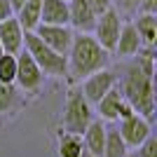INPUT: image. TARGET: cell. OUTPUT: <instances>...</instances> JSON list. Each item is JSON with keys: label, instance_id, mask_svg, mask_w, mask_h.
I'll return each mask as SVG.
<instances>
[{"label": "cell", "instance_id": "6da1fadb", "mask_svg": "<svg viewBox=\"0 0 157 157\" xmlns=\"http://www.w3.org/2000/svg\"><path fill=\"white\" fill-rule=\"evenodd\" d=\"M108 59H110V52H105L98 45L92 33H75L68 56H66L68 61L66 75H71V80H85L87 75L108 68Z\"/></svg>", "mask_w": 157, "mask_h": 157}, {"label": "cell", "instance_id": "7a4b0ae2", "mask_svg": "<svg viewBox=\"0 0 157 157\" xmlns=\"http://www.w3.org/2000/svg\"><path fill=\"white\" fill-rule=\"evenodd\" d=\"M117 87L124 101H129V105L134 108V113L152 120V113H155V80H152V75H145L136 66V61H131L124 68L122 78H117Z\"/></svg>", "mask_w": 157, "mask_h": 157}, {"label": "cell", "instance_id": "3957f363", "mask_svg": "<svg viewBox=\"0 0 157 157\" xmlns=\"http://www.w3.org/2000/svg\"><path fill=\"white\" fill-rule=\"evenodd\" d=\"M24 49L31 54V59L38 63V68L42 71V75H52V78H63L68 71V61L66 56L56 54L54 49L42 42L33 31L24 33Z\"/></svg>", "mask_w": 157, "mask_h": 157}, {"label": "cell", "instance_id": "277c9868", "mask_svg": "<svg viewBox=\"0 0 157 157\" xmlns=\"http://www.w3.org/2000/svg\"><path fill=\"white\" fill-rule=\"evenodd\" d=\"M94 120L92 113V103L82 96L80 89H73L68 94V101H66L63 108V117H61V124H63L66 134H82V131L89 127V122Z\"/></svg>", "mask_w": 157, "mask_h": 157}, {"label": "cell", "instance_id": "5b68a950", "mask_svg": "<svg viewBox=\"0 0 157 157\" xmlns=\"http://www.w3.org/2000/svg\"><path fill=\"white\" fill-rule=\"evenodd\" d=\"M122 24H124V21L120 19V12L115 7H110L108 12L96 17L92 35L105 52H115V42H117V35H120V31H122Z\"/></svg>", "mask_w": 157, "mask_h": 157}, {"label": "cell", "instance_id": "8992f818", "mask_svg": "<svg viewBox=\"0 0 157 157\" xmlns=\"http://www.w3.org/2000/svg\"><path fill=\"white\" fill-rule=\"evenodd\" d=\"M117 131H120V136H122L127 148H134V150H136L148 136H152V124H150L148 117L134 113V115H129V117L117 122Z\"/></svg>", "mask_w": 157, "mask_h": 157}, {"label": "cell", "instance_id": "52a82bcc", "mask_svg": "<svg viewBox=\"0 0 157 157\" xmlns=\"http://www.w3.org/2000/svg\"><path fill=\"white\" fill-rule=\"evenodd\" d=\"M33 33H35V35H38L49 49H54V52L61 54V56H68V49H71L73 38H75V31H73L71 26H49V24H38Z\"/></svg>", "mask_w": 157, "mask_h": 157}, {"label": "cell", "instance_id": "ba28073f", "mask_svg": "<svg viewBox=\"0 0 157 157\" xmlns=\"http://www.w3.org/2000/svg\"><path fill=\"white\" fill-rule=\"evenodd\" d=\"M115 85H117V75L113 71H108V68H101V71L92 73V75H87V78L82 80L80 92H82V96H85L92 105H96L98 98L103 96L108 89H113Z\"/></svg>", "mask_w": 157, "mask_h": 157}, {"label": "cell", "instance_id": "9c48e42d", "mask_svg": "<svg viewBox=\"0 0 157 157\" xmlns=\"http://www.w3.org/2000/svg\"><path fill=\"white\" fill-rule=\"evenodd\" d=\"M42 71L38 68V63L31 59V54L26 49H21L17 54V78H14V85H19L24 92H35L40 85H42Z\"/></svg>", "mask_w": 157, "mask_h": 157}, {"label": "cell", "instance_id": "30bf717a", "mask_svg": "<svg viewBox=\"0 0 157 157\" xmlns=\"http://www.w3.org/2000/svg\"><path fill=\"white\" fill-rule=\"evenodd\" d=\"M96 24L89 0H68V26L78 33H92Z\"/></svg>", "mask_w": 157, "mask_h": 157}, {"label": "cell", "instance_id": "8fae6325", "mask_svg": "<svg viewBox=\"0 0 157 157\" xmlns=\"http://www.w3.org/2000/svg\"><path fill=\"white\" fill-rule=\"evenodd\" d=\"M24 28L17 21V17L0 21V45L5 49V54H19L24 49Z\"/></svg>", "mask_w": 157, "mask_h": 157}, {"label": "cell", "instance_id": "7c38bea8", "mask_svg": "<svg viewBox=\"0 0 157 157\" xmlns=\"http://www.w3.org/2000/svg\"><path fill=\"white\" fill-rule=\"evenodd\" d=\"M82 145L85 152H89L92 157H101L103 155V143H105V122L103 120H92L82 134Z\"/></svg>", "mask_w": 157, "mask_h": 157}, {"label": "cell", "instance_id": "4fadbf2b", "mask_svg": "<svg viewBox=\"0 0 157 157\" xmlns=\"http://www.w3.org/2000/svg\"><path fill=\"white\" fill-rule=\"evenodd\" d=\"M40 24L49 26H68V0H42Z\"/></svg>", "mask_w": 157, "mask_h": 157}, {"label": "cell", "instance_id": "5bb4252c", "mask_svg": "<svg viewBox=\"0 0 157 157\" xmlns=\"http://www.w3.org/2000/svg\"><path fill=\"white\" fill-rule=\"evenodd\" d=\"M141 49H143V45H141V38H138L134 24H122V31H120L117 42H115V52L124 59H134Z\"/></svg>", "mask_w": 157, "mask_h": 157}, {"label": "cell", "instance_id": "9a60e30c", "mask_svg": "<svg viewBox=\"0 0 157 157\" xmlns=\"http://www.w3.org/2000/svg\"><path fill=\"white\" fill-rule=\"evenodd\" d=\"M122 92H120V87L115 85L113 89L103 94V96L98 98L96 103V110H98V120H103V122H117V113H120V103H122Z\"/></svg>", "mask_w": 157, "mask_h": 157}, {"label": "cell", "instance_id": "2e32d148", "mask_svg": "<svg viewBox=\"0 0 157 157\" xmlns=\"http://www.w3.org/2000/svg\"><path fill=\"white\" fill-rule=\"evenodd\" d=\"M134 28H136L141 45L143 47H155L157 40V17L155 14H138L134 19Z\"/></svg>", "mask_w": 157, "mask_h": 157}, {"label": "cell", "instance_id": "e0dca14e", "mask_svg": "<svg viewBox=\"0 0 157 157\" xmlns=\"http://www.w3.org/2000/svg\"><path fill=\"white\" fill-rule=\"evenodd\" d=\"M40 7H42V0H26L24 5H21V10L14 17H17V21L21 24V28L24 31H35V26L40 24Z\"/></svg>", "mask_w": 157, "mask_h": 157}, {"label": "cell", "instance_id": "ac0fdd59", "mask_svg": "<svg viewBox=\"0 0 157 157\" xmlns=\"http://www.w3.org/2000/svg\"><path fill=\"white\" fill-rule=\"evenodd\" d=\"M127 152H129V148L124 145L117 127H105V143H103V155L101 157H124Z\"/></svg>", "mask_w": 157, "mask_h": 157}, {"label": "cell", "instance_id": "d6986e66", "mask_svg": "<svg viewBox=\"0 0 157 157\" xmlns=\"http://www.w3.org/2000/svg\"><path fill=\"white\" fill-rule=\"evenodd\" d=\"M85 152V145H82V136L78 134H61L59 141V157H80Z\"/></svg>", "mask_w": 157, "mask_h": 157}, {"label": "cell", "instance_id": "ffe728a7", "mask_svg": "<svg viewBox=\"0 0 157 157\" xmlns=\"http://www.w3.org/2000/svg\"><path fill=\"white\" fill-rule=\"evenodd\" d=\"M17 78V54H2L0 56V82L14 85Z\"/></svg>", "mask_w": 157, "mask_h": 157}, {"label": "cell", "instance_id": "44dd1931", "mask_svg": "<svg viewBox=\"0 0 157 157\" xmlns=\"http://www.w3.org/2000/svg\"><path fill=\"white\" fill-rule=\"evenodd\" d=\"M14 101H17V89H14V85H2V82H0V113L10 110L14 105Z\"/></svg>", "mask_w": 157, "mask_h": 157}, {"label": "cell", "instance_id": "7402d4cb", "mask_svg": "<svg viewBox=\"0 0 157 157\" xmlns=\"http://www.w3.org/2000/svg\"><path fill=\"white\" fill-rule=\"evenodd\" d=\"M134 152H136V157H157V138L148 136Z\"/></svg>", "mask_w": 157, "mask_h": 157}, {"label": "cell", "instance_id": "603a6c76", "mask_svg": "<svg viewBox=\"0 0 157 157\" xmlns=\"http://www.w3.org/2000/svg\"><path fill=\"white\" fill-rule=\"evenodd\" d=\"M89 5H92V10H94L96 17H101V14L108 12L110 7H115V5H113V0H89Z\"/></svg>", "mask_w": 157, "mask_h": 157}, {"label": "cell", "instance_id": "cb8c5ba5", "mask_svg": "<svg viewBox=\"0 0 157 157\" xmlns=\"http://www.w3.org/2000/svg\"><path fill=\"white\" fill-rule=\"evenodd\" d=\"M136 10L141 14H155L157 12V0H138Z\"/></svg>", "mask_w": 157, "mask_h": 157}, {"label": "cell", "instance_id": "d4e9b609", "mask_svg": "<svg viewBox=\"0 0 157 157\" xmlns=\"http://www.w3.org/2000/svg\"><path fill=\"white\" fill-rule=\"evenodd\" d=\"M10 17H14L12 5H10V0H0V21L10 19Z\"/></svg>", "mask_w": 157, "mask_h": 157}, {"label": "cell", "instance_id": "484cf974", "mask_svg": "<svg viewBox=\"0 0 157 157\" xmlns=\"http://www.w3.org/2000/svg\"><path fill=\"white\" fill-rule=\"evenodd\" d=\"M113 5H117L120 10H124V12H131V10H136L134 0H113Z\"/></svg>", "mask_w": 157, "mask_h": 157}, {"label": "cell", "instance_id": "4316f807", "mask_svg": "<svg viewBox=\"0 0 157 157\" xmlns=\"http://www.w3.org/2000/svg\"><path fill=\"white\" fill-rule=\"evenodd\" d=\"M24 2H26V0H10V5H12V12L17 14L21 10V5H24Z\"/></svg>", "mask_w": 157, "mask_h": 157}, {"label": "cell", "instance_id": "83f0119b", "mask_svg": "<svg viewBox=\"0 0 157 157\" xmlns=\"http://www.w3.org/2000/svg\"><path fill=\"white\" fill-rule=\"evenodd\" d=\"M124 157H136V152H127V155Z\"/></svg>", "mask_w": 157, "mask_h": 157}, {"label": "cell", "instance_id": "f1b7e54d", "mask_svg": "<svg viewBox=\"0 0 157 157\" xmlns=\"http://www.w3.org/2000/svg\"><path fill=\"white\" fill-rule=\"evenodd\" d=\"M80 157H92V155H89V152H82V155H80Z\"/></svg>", "mask_w": 157, "mask_h": 157}, {"label": "cell", "instance_id": "f546056e", "mask_svg": "<svg viewBox=\"0 0 157 157\" xmlns=\"http://www.w3.org/2000/svg\"><path fill=\"white\" fill-rule=\"evenodd\" d=\"M2 54H5V49H2V45H0V56H2Z\"/></svg>", "mask_w": 157, "mask_h": 157}]
</instances>
